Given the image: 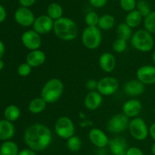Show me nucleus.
I'll use <instances>...</instances> for the list:
<instances>
[{
	"label": "nucleus",
	"mask_w": 155,
	"mask_h": 155,
	"mask_svg": "<svg viewBox=\"0 0 155 155\" xmlns=\"http://www.w3.org/2000/svg\"><path fill=\"white\" fill-rule=\"evenodd\" d=\"M24 140L29 148L36 152L48 148L52 141V132L45 125L34 123L26 129Z\"/></svg>",
	"instance_id": "nucleus-1"
},
{
	"label": "nucleus",
	"mask_w": 155,
	"mask_h": 155,
	"mask_svg": "<svg viewBox=\"0 0 155 155\" xmlns=\"http://www.w3.org/2000/svg\"><path fill=\"white\" fill-rule=\"evenodd\" d=\"M53 31L55 36L61 40L71 41L78 36L79 28L74 20L67 17H61L54 21Z\"/></svg>",
	"instance_id": "nucleus-2"
},
{
	"label": "nucleus",
	"mask_w": 155,
	"mask_h": 155,
	"mask_svg": "<svg viewBox=\"0 0 155 155\" xmlns=\"http://www.w3.org/2000/svg\"><path fill=\"white\" fill-rule=\"evenodd\" d=\"M64 84L60 79L53 78L45 83L40 92V97L48 104L54 103L60 100L64 92Z\"/></svg>",
	"instance_id": "nucleus-3"
},
{
	"label": "nucleus",
	"mask_w": 155,
	"mask_h": 155,
	"mask_svg": "<svg viewBox=\"0 0 155 155\" xmlns=\"http://www.w3.org/2000/svg\"><path fill=\"white\" fill-rule=\"evenodd\" d=\"M130 40L133 48L138 51L148 53L154 48V40L152 33L145 29L136 30L133 33Z\"/></svg>",
	"instance_id": "nucleus-4"
},
{
	"label": "nucleus",
	"mask_w": 155,
	"mask_h": 155,
	"mask_svg": "<svg viewBox=\"0 0 155 155\" xmlns=\"http://www.w3.org/2000/svg\"><path fill=\"white\" fill-rule=\"evenodd\" d=\"M82 43L89 50H96L102 41L101 30L98 27H88L83 30L81 35Z\"/></svg>",
	"instance_id": "nucleus-5"
},
{
	"label": "nucleus",
	"mask_w": 155,
	"mask_h": 155,
	"mask_svg": "<svg viewBox=\"0 0 155 155\" xmlns=\"http://www.w3.org/2000/svg\"><path fill=\"white\" fill-rule=\"evenodd\" d=\"M129 132L131 136L137 141H144L149 135V128L143 119L136 117L130 121Z\"/></svg>",
	"instance_id": "nucleus-6"
},
{
	"label": "nucleus",
	"mask_w": 155,
	"mask_h": 155,
	"mask_svg": "<svg viewBox=\"0 0 155 155\" xmlns=\"http://www.w3.org/2000/svg\"><path fill=\"white\" fill-rule=\"evenodd\" d=\"M54 132L59 138L68 139L75 134V126L68 116H61L54 123Z\"/></svg>",
	"instance_id": "nucleus-7"
},
{
	"label": "nucleus",
	"mask_w": 155,
	"mask_h": 155,
	"mask_svg": "<svg viewBox=\"0 0 155 155\" xmlns=\"http://www.w3.org/2000/svg\"><path fill=\"white\" fill-rule=\"evenodd\" d=\"M130 124V118L124 113H117L109 119L107 122V130L111 133L120 134L127 130Z\"/></svg>",
	"instance_id": "nucleus-8"
},
{
	"label": "nucleus",
	"mask_w": 155,
	"mask_h": 155,
	"mask_svg": "<svg viewBox=\"0 0 155 155\" xmlns=\"http://www.w3.org/2000/svg\"><path fill=\"white\" fill-rule=\"evenodd\" d=\"M21 42L30 51L39 50L42 45V36L33 29L26 30L21 35Z\"/></svg>",
	"instance_id": "nucleus-9"
},
{
	"label": "nucleus",
	"mask_w": 155,
	"mask_h": 155,
	"mask_svg": "<svg viewBox=\"0 0 155 155\" xmlns=\"http://www.w3.org/2000/svg\"><path fill=\"white\" fill-rule=\"evenodd\" d=\"M119 88V82L115 78L104 77L98 81L97 91L102 96H110L117 92Z\"/></svg>",
	"instance_id": "nucleus-10"
},
{
	"label": "nucleus",
	"mask_w": 155,
	"mask_h": 155,
	"mask_svg": "<svg viewBox=\"0 0 155 155\" xmlns=\"http://www.w3.org/2000/svg\"><path fill=\"white\" fill-rule=\"evenodd\" d=\"M15 20L19 25L24 27L33 26L36 17L29 8L21 6L15 12Z\"/></svg>",
	"instance_id": "nucleus-11"
},
{
	"label": "nucleus",
	"mask_w": 155,
	"mask_h": 155,
	"mask_svg": "<svg viewBox=\"0 0 155 155\" xmlns=\"http://www.w3.org/2000/svg\"><path fill=\"white\" fill-rule=\"evenodd\" d=\"M54 20L48 15H42L36 17L33 24V30L40 35L46 34L52 31L54 28Z\"/></svg>",
	"instance_id": "nucleus-12"
},
{
	"label": "nucleus",
	"mask_w": 155,
	"mask_h": 155,
	"mask_svg": "<svg viewBox=\"0 0 155 155\" xmlns=\"http://www.w3.org/2000/svg\"><path fill=\"white\" fill-rule=\"evenodd\" d=\"M136 78L144 84L150 85L155 84V66L142 65L136 71Z\"/></svg>",
	"instance_id": "nucleus-13"
},
{
	"label": "nucleus",
	"mask_w": 155,
	"mask_h": 155,
	"mask_svg": "<svg viewBox=\"0 0 155 155\" xmlns=\"http://www.w3.org/2000/svg\"><path fill=\"white\" fill-rule=\"evenodd\" d=\"M89 138L91 143L98 148H104L110 141L105 132L98 128H93L89 131Z\"/></svg>",
	"instance_id": "nucleus-14"
},
{
	"label": "nucleus",
	"mask_w": 155,
	"mask_h": 155,
	"mask_svg": "<svg viewBox=\"0 0 155 155\" xmlns=\"http://www.w3.org/2000/svg\"><path fill=\"white\" fill-rule=\"evenodd\" d=\"M142 109V104L140 100L137 99H130L124 103L122 107V112L128 118H136L138 117Z\"/></svg>",
	"instance_id": "nucleus-15"
},
{
	"label": "nucleus",
	"mask_w": 155,
	"mask_h": 155,
	"mask_svg": "<svg viewBox=\"0 0 155 155\" xmlns=\"http://www.w3.org/2000/svg\"><path fill=\"white\" fill-rule=\"evenodd\" d=\"M108 146L112 155H126L129 148L127 140L123 137H115L110 139Z\"/></svg>",
	"instance_id": "nucleus-16"
},
{
	"label": "nucleus",
	"mask_w": 155,
	"mask_h": 155,
	"mask_svg": "<svg viewBox=\"0 0 155 155\" xmlns=\"http://www.w3.org/2000/svg\"><path fill=\"white\" fill-rule=\"evenodd\" d=\"M145 87L143 83L138 79L130 80L124 84V92L129 97H137L145 92Z\"/></svg>",
	"instance_id": "nucleus-17"
},
{
	"label": "nucleus",
	"mask_w": 155,
	"mask_h": 155,
	"mask_svg": "<svg viewBox=\"0 0 155 155\" xmlns=\"http://www.w3.org/2000/svg\"><path fill=\"white\" fill-rule=\"evenodd\" d=\"M103 102V96L98 91H89L84 98V105L89 110H96Z\"/></svg>",
	"instance_id": "nucleus-18"
},
{
	"label": "nucleus",
	"mask_w": 155,
	"mask_h": 155,
	"mask_svg": "<svg viewBox=\"0 0 155 155\" xmlns=\"http://www.w3.org/2000/svg\"><path fill=\"white\" fill-rule=\"evenodd\" d=\"M98 64L103 71L110 73L113 71L116 67V58L112 53L106 52L100 56Z\"/></svg>",
	"instance_id": "nucleus-19"
},
{
	"label": "nucleus",
	"mask_w": 155,
	"mask_h": 155,
	"mask_svg": "<svg viewBox=\"0 0 155 155\" xmlns=\"http://www.w3.org/2000/svg\"><path fill=\"white\" fill-rule=\"evenodd\" d=\"M45 60H46L45 53L39 49L30 51L26 57V62H27L32 68H37L41 66L45 63Z\"/></svg>",
	"instance_id": "nucleus-20"
},
{
	"label": "nucleus",
	"mask_w": 155,
	"mask_h": 155,
	"mask_svg": "<svg viewBox=\"0 0 155 155\" xmlns=\"http://www.w3.org/2000/svg\"><path fill=\"white\" fill-rule=\"evenodd\" d=\"M15 134V126L7 119H0V141H8Z\"/></svg>",
	"instance_id": "nucleus-21"
},
{
	"label": "nucleus",
	"mask_w": 155,
	"mask_h": 155,
	"mask_svg": "<svg viewBox=\"0 0 155 155\" xmlns=\"http://www.w3.org/2000/svg\"><path fill=\"white\" fill-rule=\"evenodd\" d=\"M142 18H143V17L141 15L140 12L137 9H135V10L131 11V12L127 13L125 18V23L127 25L130 26L131 28H136L140 25Z\"/></svg>",
	"instance_id": "nucleus-22"
},
{
	"label": "nucleus",
	"mask_w": 155,
	"mask_h": 155,
	"mask_svg": "<svg viewBox=\"0 0 155 155\" xmlns=\"http://www.w3.org/2000/svg\"><path fill=\"white\" fill-rule=\"evenodd\" d=\"M48 103L41 97H36L30 102L28 105V110L33 114H39L43 112Z\"/></svg>",
	"instance_id": "nucleus-23"
},
{
	"label": "nucleus",
	"mask_w": 155,
	"mask_h": 155,
	"mask_svg": "<svg viewBox=\"0 0 155 155\" xmlns=\"http://www.w3.org/2000/svg\"><path fill=\"white\" fill-rule=\"evenodd\" d=\"M19 147L16 142L13 141H5L0 146V155H18Z\"/></svg>",
	"instance_id": "nucleus-24"
},
{
	"label": "nucleus",
	"mask_w": 155,
	"mask_h": 155,
	"mask_svg": "<svg viewBox=\"0 0 155 155\" xmlns=\"http://www.w3.org/2000/svg\"><path fill=\"white\" fill-rule=\"evenodd\" d=\"M115 25L114 17L110 14H104L99 18L98 27L101 30H110Z\"/></svg>",
	"instance_id": "nucleus-25"
},
{
	"label": "nucleus",
	"mask_w": 155,
	"mask_h": 155,
	"mask_svg": "<svg viewBox=\"0 0 155 155\" xmlns=\"http://www.w3.org/2000/svg\"><path fill=\"white\" fill-rule=\"evenodd\" d=\"M4 116L5 119L12 122L17 121L21 116L20 108L14 104H11L6 106L4 110Z\"/></svg>",
	"instance_id": "nucleus-26"
},
{
	"label": "nucleus",
	"mask_w": 155,
	"mask_h": 155,
	"mask_svg": "<svg viewBox=\"0 0 155 155\" xmlns=\"http://www.w3.org/2000/svg\"><path fill=\"white\" fill-rule=\"evenodd\" d=\"M47 15L54 21H56L63 17V9L58 3H51L47 8Z\"/></svg>",
	"instance_id": "nucleus-27"
},
{
	"label": "nucleus",
	"mask_w": 155,
	"mask_h": 155,
	"mask_svg": "<svg viewBox=\"0 0 155 155\" xmlns=\"http://www.w3.org/2000/svg\"><path fill=\"white\" fill-rule=\"evenodd\" d=\"M117 34L118 38H121L125 40H129L131 39L133 36V30L129 25H127L125 22L121 23L117 26Z\"/></svg>",
	"instance_id": "nucleus-28"
},
{
	"label": "nucleus",
	"mask_w": 155,
	"mask_h": 155,
	"mask_svg": "<svg viewBox=\"0 0 155 155\" xmlns=\"http://www.w3.org/2000/svg\"><path fill=\"white\" fill-rule=\"evenodd\" d=\"M82 144V140L80 137L75 135L67 139V148L71 152L79 151L81 149Z\"/></svg>",
	"instance_id": "nucleus-29"
},
{
	"label": "nucleus",
	"mask_w": 155,
	"mask_h": 155,
	"mask_svg": "<svg viewBox=\"0 0 155 155\" xmlns=\"http://www.w3.org/2000/svg\"><path fill=\"white\" fill-rule=\"evenodd\" d=\"M100 16L95 12H89L85 16V23L88 27H98Z\"/></svg>",
	"instance_id": "nucleus-30"
},
{
	"label": "nucleus",
	"mask_w": 155,
	"mask_h": 155,
	"mask_svg": "<svg viewBox=\"0 0 155 155\" xmlns=\"http://www.w3.org/2000/svg\"><path fill=\"white\" fill-rule=\"evenodd\" d=\"M145 29L151 33H155V11L151 12L144 20Z\"/></svg>",
	"instance_id": "nucleus-31"
},
{
	"label": "nucleus",
	"mask_w": 155,
	"mask_h": 155,
	"mask_svg": "<svg viewBox=\"0 0 155 155\" xmlns=\"http://www.w3.org/2000/svg\"><path fill=\"white\" fill-rule=\"evenodd\" d=\"M136 9L140 12L143 18L147 17L151 12L149 4L145 0H140L136 4Z\"/></svg>",
	"instance_id": "nucleus-32"
},
{
	"label": "nucleus",
	"mask_w": 155,
	"mask_h": 155,
	"mask_svg": "<svg viewBox=\"0 0 155 155\" xmlns=\"http://www.w3.org/2000/svg\"><path fill=\"white\" fill-rule=\"evenodd\" d=\"M113 50L117 53H122L127 50V42L125 40H123L121 38H117L114 42L113 43Z\"/></svg>",
	"instance_id": "nucleus-33"
},
{
	"label": "nucleus",
	"mask_w": 155,
	"mask_h": 155,
	"mask_svg": "<svg viewBox=\"0 0 155 155\" xmlns=\"http://www.w3.org/2000/svg\"><path fill=\"white\" fill-rule=\"evenodd\" d=\"M120 4L123 10L130 12L136 9L137 2L136 0H120Z\"/></svg>",
	"instance_id": "nucleus-34"
},
{
	"label": "nucleus",
	"mask_w": 155,
	"mask_h": 155,
	"mask_svg": "<svg viewBox=\"0 0 155 155\" xmlns=\"http://www.w3.org/2000/svg\"><path fill=\"white\" fill-rule=\"evenodd\" d=\"M32 67L27 62H23L20 64L18 67V74L21 77H27L31 73Z\"/></svg>",
	"instance_id": "nucleus-35"
},
{
	"label": "nucleus",
	"mask_w": 155,
	"mask_h": 155,
	"mask_svg": "<svg viewBox=\"0 0 155 155\" xmlns=\"http://www.w3.org/2000/svg\"><path fill=\"white\" fill-rule=\"evenodd\" d=\"M126 155H145L143 151L139 147H129Z\"/></svg>",
	"instance_id": "nucleus-36"
},
{
	"label": "nucleus",
	"mask_w": 155,
	"mask_h": 155,
	"mask_svg": "<svg viewBox=\"0 0 155 155\" xmlns=\"http://www.w3.org/2000/svg\"><path fill=\"white\" fill-rule=\"evenodd\" d=\"M91 5L93 7L99 9V8L104 7L107 3V0H89Z\"/></svg>",
	"instance_id": "nucleus-37"
},
{
	"label": "nucleus",
	"mask_w": 155,
	"mask_h": 155,
	"mask_svg": "<svg viewBox=\"0 0 155 155\" xmlns=\"http://www.w3.org/2000/svg\"><path fill=\"white\" fill-rule=\"evenodd\" d=\"M97 86H98V81L94 79H90L88 81L86 84V87L88 90L90 91H96Z\"/></svg>",
	"instance_id": "nucleus-38"
},
{
	"label": "nucleus",
	"mask_w": 155,
	"mask_h": 155,
	"mask_svg": "<svg viewBox=\"0 0 155 155\" xmlns=\"http://www.w3.org/2000/svg\"><path fill=\"white\" fill-rule=\"evenodd\" d=\"M36 0H19V2L21 6L26 8H30L36 3Z\"/></svg>",
	"instance_id": "nucleus-39"
},
{
	"label": "nucleus",
	"mask_w": 155,
	"mask_h": 155,
	"mask_svg": "<svg viewBox=\"0 0 155 155\" xmlns=\"http://www.w3.org/2000/svg\"><path fill=\"white\" fill-rule=\"evenodd\" d=\"M18 155H36V152L28 147L20 150Z\"/></svg>",
	"instance_id": "nucleus-40"
},
{
	"label": "nucleus",
	"mask_w": 155,
	"mask_h": 155,
	"mask_svg": "<svg viewBox=\"0 0 155 155\" xmlns=\"http://www.w3.org/2000/svg\"><path fill=\"white\" fill-rule=\"evenodd\" d=\"M6 18V11L2 5H0V23L3 22Z\"/></svg>",
	"instance_id": "nucleus-41"
},
{
	"label": "nucleus",
	"mask_w": 155,
	"mask_h": 155,
	"mask_svg": "<svg viewBox=\"0 0 155 155\" xmlns=\"http://www.w3.org/2000/svg\"><path fill=\"white\" fill-rule=\"evenodd\" d=\"M149 135L151 138L155 141V122L152 123L149 127Z\"/></svg>",
	"instance_id": "nucleus-42"
},
{
	"label": "nucleus",
	"mask_w": 155,
	"mask_h": 155,
	"mask_svg": "<svg viewBox=\"0 0 155 155\" xmlns=\"http://www.w3.org/2000/svg\"><path fill=\"white\" fill-rule=\"evenodd\" d=\"M5 52V44L2 41L0 40V59L3 57Z\"/></svg>",
	"instance_id": "nucleus-43"
},
{
	"label": "nucleus",
	"mask_w": 155,
	"mask_h": 155,
	"mask_svg": "<svg viewBox=\"0 0 155 155\" xmlns=\"http://www.w3.org/2000/svg\"><path fill=\"white\" fill-rule=\"evenodd\" d=\"M4 66H5L4 62L2 61V59H0V71H1V70H2L3 68H4Z\"/></svg>",
	"instance_id": "nucleus-44"
},
{
	"label": "nucleus",
	"mask_w": 155,
	"mask_h": 155,
	"mask_svg": "<svg viewBox=\"0 0 155 155\" xmlns=\"http://www.w3.org/2000/svg\"><path fill=\"white\" fill-rule=\"evenodd\" d=\"M151 153H152V154L155 155V141H154V144H152V146H151Z\"/></svg>",
	"instance_id": "nucleus-45"
},
{
	"label": "nucleus",
	"mask_w": 155,
	"mask_h": 155,
	"mask_svg": "<svg viewBox=\"0 0 155 155\" xmlns=\"http://www.w3.org/2000/svg\"><path fill=\"white\" fill-rule=\"evenodd\" d=\"M152 59H153V62H154L155 64V51L153 53V54H152Z\"/></svg>",
	"instance_id": "nucleus-46"
},
{
	"label": "nucleus",
	"mask_w": 155,
	"mask_h": 155,
	"mask_svg": "<svg viewBox=\"0 0 155 155\" xmlns=\"http://www.w3.org/2000/svg\"><path fill=\"white\" fill-rule=\"evenodd\" d=\"M154 114H155V107H154Z\"/></svg>",
	"instance_id": "nucleus-47"
},
{
	"label": "nucleus",
	"mask_w": 155,
	"mask_h": 155,
	"mask_svg": "<svg viewBox=\"0 0 155 155\" xmlns=\"http://www.w3.org/2000/svg\"><path fill=\"white\" fill-rule=\"evenodd\" d=\"M115 1H116V0H115Z\"/></svg>",
	"instance_id": "nucleus-48"
},
{
	"label": "nucleus",
	"mask_w": 155,
	"mask_h": 155,
	"mask_svg": "<svg viewBox=\"0 0 155 155\" xmlns=\"http://www.w3.org/2000/svg\"><path fill=\"white\" fill-rule=\"evenodd\" d=\"M111 155H112V154H111Z\"/></svg>",
	"instance_id": "nucleus-49"
}]
</instances>
